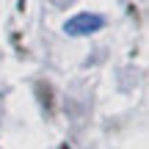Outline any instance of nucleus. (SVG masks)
Returning <instances> with one entry per match:
<instances>
[{
	"label": "nucleus",
	"mask_w": 149,
	"mask_h": 149,
	"mask_svg": "<svg viewBox=\"0 0 149 149\" xmlns=\"http://www.w3.org/2000/svg\"><path fill=\"white\" fill-rule=\"evenodd\" d=\"M100 28H102V17H97V14H77V17H72V19L64 25V31L69 33V36H88V33L100 31Z\"/></svg>",
	"instance_id": "f257e3e1"
}]
</instances>
